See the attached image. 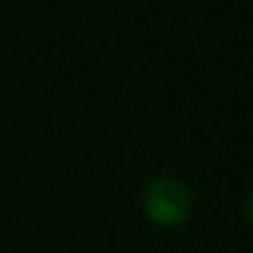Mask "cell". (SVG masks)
<instances>
[{
  "instance_id": "obj_1",
  "label": "cell",
  "mask_w": 253,
  "mask_h": 253,
  "mask_svg": "<svg viewBox=\"0 0 253 253\" xmlns=\"http://www.w3.org/2000/svg\"><path fill=\"white\" fill-rule=\"evenodd\" d=\"M144 212L158 226H180L193 212V196L182 180L158 174L144 185Z\"/></svg>"
},
{
  "instance_id": "obj_2",
  "label": "cell",
  "mask_w": 253,
  "mask_h": 253,
  "mask_svg": "<svg viewBox=\"0 0 253 253\" xmlns=\"http://www.w3.org/2000/svg\"><path fill=\"white\" fill-rule=\"evenodd\" d=\"M248 215H251V220H253V193H251V199H248Z\"/></svg>"
}]
</instances>
